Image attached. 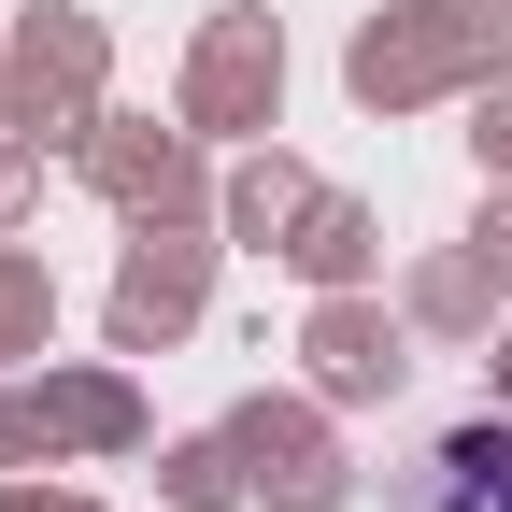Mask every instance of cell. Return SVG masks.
Masks as SVG:
<instances>
[{
  "instance_id": "6da1fadb",
  "label": "cell",
  "mask_w": 512,
  "mask_h": 512,
  "mask_svg": "<svg viewBox=\"0 0 512 512\" xmlns=\"http://www.w3.org/2000/svg\"><path fill=\"white\" fill-rule=\"evenodd\" d=\"M399 512H512V413H456L413 441Z\"/></svg>"
}]
</instances>
